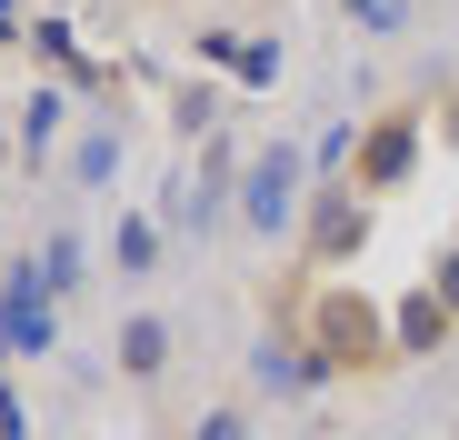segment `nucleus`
I'll list each match as a JSON object with an SVG mask.
<instances>
[{
	"label": "nucleus",
	"mask_w": 459,
	"mask_h": 440,
	"mask_svg": "<svg viewBox=\"0 0 459 440\" xmlns=\"http://www.w3.org/2000/svg\"><path fill=\"white\" fill-rule=\"evenodd\" d=\"M310 340H320L330 371H379V360H390V340H379V311H369V301H320V311H310Z\"/></svg>",
	"instance_id": "obj_1"
},
{
	"label": "nucleus",
	"mask_w": 459,
	"mask_h": 440,
	"mask_svg": "<svg viewBox=\"0 0 459 440\" xmlns=\"http://www.w3.org/2000/svg\"><path fill=\"white\" fill-rule=\"evenodd\" d=\"M400 161H410V130H379V140H369V180H390Z\"/></svg>",
	"instance_id": "obj_3"
},
{
	"label": "nucleus",
	"mask_w": 459,
	"mask_h": 440,
	"mask_svg": "<svg viewBox=\"0 0 459 440\" xmlns=\"http://www.w3.org/2000/svg\"><path fill=\"white\" fill-rule=\"evenodd\" d=\"M160 350H170L160 321H130V330H120V360H130V371H160Z\"/></svg>",
	"instance_id": "obj_2"
},
{
	"label": "nucleus",
	"mask_w": 459,
	"mask_h": 440,
	"mask_svg": "<svg viewBox=\"0 0 459 440\" xmlns=\"http://www.w3.org/2000/svg\"><path fill=\"white\" fill-rule=\"evenodd\" d=\"M340 241H359V210H340V200H330V210H320V251H340Z\"/></svg>",
	"instance_id": "obj_4"
}]
</instances>
